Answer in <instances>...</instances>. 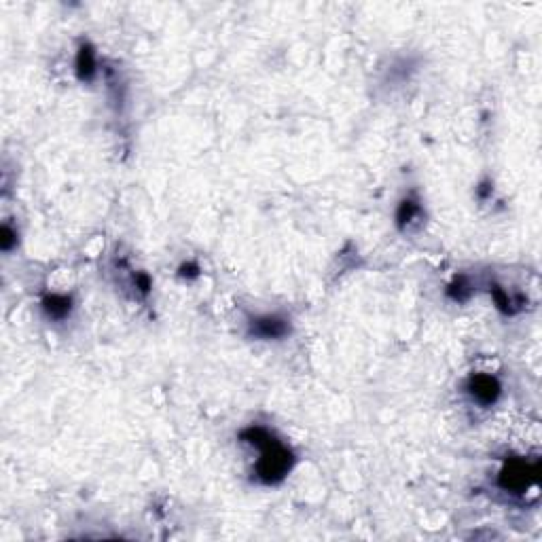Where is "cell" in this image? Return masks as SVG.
<instances>
[{
	"mask_svg": "<svg viewBox=\"0 0 542 542\" xmlns=\"http://www.w3.org/2000/svg\"><path fill=\"white\" fill-rule=\"evenodd\" d=\"M241 438L261 449V458L257 462V479L261 483L276 485L290 473L294 458L280 440L274 438V434H269L265 428L252 426L241 432Z\"/></svg>",
	"mask_w": 542,
	"mask_h": 542,
	"instance_id": "obj_1",
	"label": "cell"
},
{
	"mask_svg": "<svg viewBox=\"0 0 542 542\" xmlns=\"http://www.w3.org/2000/svg\"><path fill=\"white\" fill-rule=\"evenodd\" d=\"M538 471H540L538 462L536 464H528L523 460H510L502 468L498 483H500L502 489L512 491V494H519V491H523V489H528L530 485L536 483Z\"/></svg>",
	"mask_w": 542,
	"mask_h": 542,
	"instance_id": "obj_2",
	"label": "cell"
},
{
	"mask_svg": "<svg viewBox=\"0 0 542 542\" xmlns=\"http://www.w3.org/2000/svg\"><path fill=\"white\" fill-rule=\"evenodd\" d=\"M468 392H471V397L489 407V405H494L500 397V392H502V386L496 377H491V375H473L471 381H468Z\"/></svg>",
	"mask_w": 542,
	"mask_h": 542,
	"instance_id": "obj_3",
	"label": "cell"
},
{
	"mask_svg": "<svg viewBox=\"0 0 542 542\" xmlns=\"http://www.w3.org/2000/svg\"><path fill=\"white\" fill-rule=\"evenodd\" d=\"M290 331L288 322L280 316H261L250 322V333L261 339H280Z\"/></svg>",
	"mask_w": 542,
	"mask_h": 542,
	"instance_id": "obj_4",
	"label": "cell"
},
{
	"mask_svg": "<svg viewBox=\"0 0 542 542\" xmlns=\"http://www.w3.org/2000/svg\"><path fill=\"white\" fill-rule=\"evenodd\" d=\"M43 309L47 311L49 318L64 320L72 309V301H70V297H66V294H49V297H45V301H43Z\"/></svg>",
	"mask_w": 542,
	"mask_h": 542,
	"instance_id": "obj_5",
	"label": "cell"
},
{
	"mask_svg": "<svg viewBox=\"0 0 542 542\" xmlns=\"http://www.w3.org/2000/svg\"><path fill=\"white\" fill-rule=\"evenodd\" d=\"M77 75L81 81H91L95 75V54L89 45H83L77 56Z\"/></svg>",
	"mask_w": 542,
	"mask_h": 542,
	"instance_id": "obj_6",
	"label": "cell"
},
{
	"mask_svg": "<svg viewBox=\"0 0 542 542\" xmlns=\"http://www.w3.org/2000/svg\"><path fill=\"white\" fill-rule=\"evenodd\" d=\"M417 214H420V206H417V202H413V200H405V202H401V206H399V210H397L399 227H407V225H411Z\"/></svg>",
	"mask_w": 542,
	"mask_h": 542,
	"instance_id": "obj_7",
	"label": "cell"
},
{
	"mask_svg": "<svg viewBox=\"0 0 542 542\" xmlns=\"http://www.w3.org/2000/svg\"><path fill=\"white\" fill-rule=\"evenodd\" d=\"M449 294L456 299V301H466L468 299V294H471V284H468V280L464 276L456 278V282L449 286Z\"/></svg>",
	"mask_w": 542,
	"mask_h": 542,
	"instance_id": "obj_8",
	"label": "cell"
},
{
	"mask_svg": "<svg viewBox=\"0 0 542 542\" xmlns=\"http://www.w3.org/2000/svg\"><path fill=\"white\" fill-rule=\"evenodd\" d=\"M0 235H3V237H0V246H3V250H11V246L17 241V239H15V233L11 231V227L5 225L3 231H0Z\"/></svg>",
	"mask_w": 542,
	"mask_h": 542,
	"instance_id": "obj_9",
	"label": "cell"
},
{
	"mask_svg": "<svg viewBox=\"0 0 542 542\" xmlns=\"http://www.w3.org/2000/svg\"><path fill=\"white\" fill-rule=\"evenodd\" d=\"M180 276H197V267L195 265H182Z\"/></svg>",
	"mask_w": 542,
	"mask_h": 542,
	"instance_id": "obj_10",
	"label": "cell"
}]
</instances>
